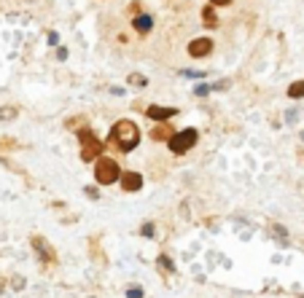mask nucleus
Returning a JSON list of instances; mask_svg holds the SVG:
<instances>
[{
    "mask_svg": "<svg viewBox=\"0 0 304 298\" xmlns=\"http://www.w3.org/2000/svg\"><path fill=\"white\" fill-rule=\"evenodd\" d=\"M288 97H304V81H296V83H291L288 86Z\"/></svg>",
    "mask_w": 304,
    "mask_h": 298,
    "instance_id": "10",
    "label": "nucleus"
},
{
    "mask_svg": "<svg viewBox=\"0 0 304 298\" xmlns=\"http://www.w3.org/2000/svg\"><path fill=\"white\" fill-rule=\"evenodd\" d=\"M127 298H143V290H140V288H130V290H127Z\"/></svg>",
    "mask_w": 304,
    "mask_h": 298,
    "instance_id": "16",
    "label": "nucleus"
},
{
    "mask_svg": "<svg viewBox=\"0 0 304 298\" xmlns=\"http://www.w3.org/2000/svg\"><path fill=\"white\" fill-rule=\"evenodd\" d=\"M95 177H97L100 185H111V183H116V180L121 177V166H119V161L111 159V156H100L97 164H95Z\"/></svg>",
    "mask_w": 304,
    "mask_h": 298,
    "instance_id": "2",
    "label": "nucleus"
},
{
    "mask_svg": "<svg viewBox=\"0 0 304 298\" xmlns=\"http://www.w3.org/2000/svg\"><path fill=\"white\" fill-rule=\"evenodd\" d=\"M140 231H143V236H154L156 234V226L154 223H143V229H140Z\"/></svg>",
    "mask_w": 304,
    "mask_h": 298,
    "instance_id": "14",
    "label": "nucleus"
},
{
    "mask_svg": "<svg viewBox=\"0 0 304 298\" xmlns=\"http://www.w3.org/2000/svg\"><path fill=\"white\" fill-rule=\"evenodd\" d=\"M16 116V108H6V110H0V121H3V118H14Z\"/></svg>",
    "mask_w": 304,
    "mask_h": 298,
    "instance_id": "15",
    "label": "nucleus"
},
{
    "mask_svg": "<svg viewBox=\"0 0 304 298\" xmlns=\"http://www.w3.org/2000/svg\"><path fill=\"white\" fill-rule=\"evenodd\" d=\"M127 81H130L132 86H146V76H140V73H132V76L127 78Z\"/></svg>",
    "mask_w": 304,
    "mask_h": 298,
    "instance_id": "12",
    "label": "nucleus"
},
{
    "mask_svg": "<svg viewBox=\"0 0 304 298\" xmlns=\"http://www.w3.org/2000/svg\"><path fill=\"white\" fill-rule=\"evenodd\" d=\"M156 264H159V269H162V271H167V274H172V271H175V264H172V260H170L167 255H159Z\"/></svg>",
    "mask_w": 304,
    "mask_h": 298,
    "instance_id": "11",
    "label": "nucleus"
},
{
    "mask_svg": "<svg viewBox=\"0 0 304 298\" xmlns=\"http://www.w3.org/2000/svg\"><path fill=\"white\" fill-rule=\"evenodd\" d=\"M132 27H135L137 32H143V35H146L151 27H154V19H151L148 14H140V16H135V19H132Z\"/></svg>",
    "mask_w": 304,
    "mask_h": 298,
    "instance_id": "8",
    "label": "nucleus"
},
{
    "mask_svg": "<svg viewBox=\"0 0 304 298\" xmlns=\"http://www.w3.org/2000/svg\"><path fill=\"white\" fill-rule=\"evenodd\" d=\"M202 16H205V25H207V27H213V25H216V14H213V8H205V14H202Z\"/></svg>",
    "mask_w": 304,
    "mask_h": 298,
    "instance_id": "13",
    "label": "nucleus"
},
{
    "mask_svg": "<svg viewBox=\"0 0 304 298\" xmlns=\"http://www.w3.org/2000/svg\"><path fill=\"white\" fill-rule=\"evenodd\" d=\"M210 51H213V41L210 38H196L189 43V54L191 57H207Z\"/></svg>",
    "mask_w": 304,
    "mask_h": 298,
    "instance_id": "6",
    "label": "nucleus"
},
{
    "mask_svg": "<svg viewBox=\"0 0 304 298\" xmlns=\"http://www.w3.org/2000/svg\"><path fill=\"white\" fill-rule=\"evenodd\" d=\"M210 3H213V6H229L231 0H210Z\"/></svg>",
    "mask_w": 304,
    "mask_h": 298,
    "instance_id": "17",
    "label": "nucleus"
},
{
    "mask_svg": "<svg viewBox=\"0 0 304 298\" xmlns=\"http://www.w3.org/2000/svg\"><path fill=\"white\" fill-rule=\"evenodd\" d=\"M137 142H140V129H137L135 121L121 118V121L113 124L111 137H108V145H116L121 153H130L132 148H137Z\"/></svg>",
    "mask_w": 304,
    "mask_h": 298,
    "instance_id": "1",
    "label": "nucleus"
},
{
    "mask_svg": "<svg viewBox=\"0 0 304 298\" xmlns=\"http://www.w3.org/2000/svg\"><path fill=\"white\" fill-rule=\"evenodd\" d=\"M196 140H200L196 129H183V132H175V135L170 137V151L178 153V156H183V153H189V151L196 145Z\"/></svg>",
    "mask_w": 304,
    "mask_h": 298,
    "instance_id": "4",
    "label": "nucleus"
},
{
    "mask_svg": "<svg viewBox=\"0 0 304 298\" xmlns=\"http://www.w3.org/2000/svg\"><path fill=\"white\" fill-rule=\"evenodd\" d=\"M78 140H81V159L84 161H97L102 156V142L92 135L89 129H81Z\"/></svg>",
    "mask_w": 304,
    "mask_h": 298,
    "instance_id": "3",
    "label": "nucleus"
},
{
    "mask_svg": "<svg viewBox=\"0 0 304 298\" xmlns=\"http://www.w3.org/2000/svg\"><path fill=\"white\" fill-rule=\"evenodd\" d=\"M148 118H154V121H167V118L175 116V108H162V105H151V108L146 110Z\"/></svg>",
    "mask_w": 304,
    "mask_h": 298,
    "instance_id": "7",
    "label": "nucleus"
},
{
    "mask_svg": "<svg viewBox=\"0 0 304 298\" xmlns=\"http://www.w3.org/2000/svg\"><path fill=\"white\" fill-rule=\"evenodd\" d=\"M172 135H175L172 126H156V129H151V137H154V140H167L170 142Z\"/></svg>",
    "mask_w": 304,
    "mask_h": 298,
    "instance_id": "9",
    "label": "nucleus"
},
{
    "mask_svg": "<svg viewBox=\"0 0 304 298\" xmlns=\"http://www.w3.org/2000/svg\"><path fill=\"white\" fill-rule=\"evenodd\" d=\"M119 180H121V188L127 191V194H135V191L143 188V177H140L137 172H124Z\"/></svg>",
    "mask_w": 304,
    "mask_h": 298,
    "instance_id": "5",
    "label": "nucleus"
}]
</instances>
